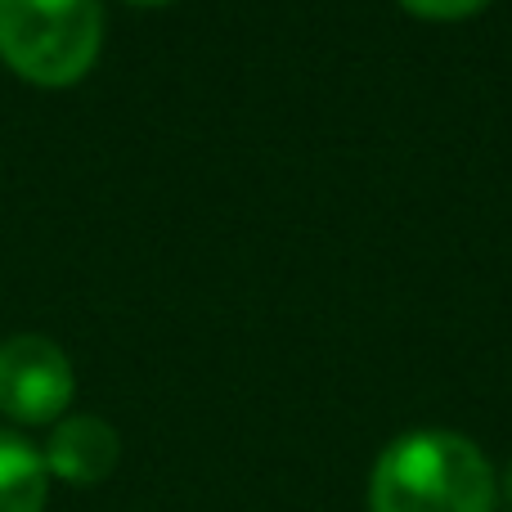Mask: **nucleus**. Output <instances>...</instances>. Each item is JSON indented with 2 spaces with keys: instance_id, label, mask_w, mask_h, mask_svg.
I'll list each match as a JSON object with an SVG mask.
<instances>
[{
  "instance_id": "7ed1b4c3",
  "label": "nucleus",
  "mask_w": 512,
  "mask_h": 512,
  "mask_svg": "<svg viewBox=\"0 0 512 512\" xmlns=\"http://www.w3.org/2000/svg\"><path fill=\"white\" fill-rule=\"evenodd\" d=\"M72 400V364L50 337L23 333L0 346V409L14 423H54Z\"/></svg>"
},
{
  "instance_id": "39448f33",
  "label": "nucleus",
  "mask_w": 512,
  "mask_h": 512,
  "mask_svg": "<svg viewBox=\"0 0 512 512\" xmlns=\"http://www.w3.org/2000/svg\"><path fill=\"white\" fill-rule=\"evenodd\" d=\"M50 490L45 454L18 432L0 427V512H41Z\"/></svg>"
},
{
  "instance_id": "f03ea898",
  "label": "nucleus",
  "mask_w": 512,
  "mask_h": 512,
  "mask_svg": "<svg viewBox=\"0 0 512 512\" xmlns=\"http://www.w3.org/2000/svg\"><path fill=\"white\" fill-rule=\"evenodd\" d=\"M99 41V0H0V54L36 86H68L86 77Z\"/></svg>"
},
{
  "instance_id": "0eeeda50",
  "label": "nucleus",
  "mask_w": 512,
  "mask_h": 512,
  "mask_svg": "<svg viewBox=\"0 0 512 512\" xmlns=\"http://www.w3.org/2000/svg\"><path fill=\"white\" fill-rule=\"evenodd\" d=\"M504 495H508V504H512V463H508V472H504Z\"/></svg>"
},
{
  "instance_id": "20e7f679",
  "label": "nucleus",
  "mask_w": 512,
  "mask_h": 512,
  "mask_svg": "<svg viewBox=\"0 0 512 512\" xmlns=\"http://www.w3.org/2000/svg\"><path fill=\"white\" fill-rule=\"evenodd\" d=\"M117 454H122V441L113 427L104 418L77 414L54 423L50 445H45V468L68 486H95L117 468Z\"/></svg>"
},
{
  "instance_id": "f257e3e1",
  "label": "nucleus",
  "mask_w": 512,
  "mask_h": 512,
  "mask_svg": "<svg viewBox=\"0 0 512 512\" xmlns=\"http://www.w3.org/2000/svg\"><path fill=\"white\" fill-rule=\"evenodd\" d=\"M495 472L459 432H409L382 450L369 477V512H490Z\"/></svg>"
},
{
  "instance_id": "423d86ee",
  "label": "nucleus",
  "mask_w": 512,
  "mask_h": 512,
  "mask_svg": "<svg viewBox=\"0 0 512 512\" xmlns=\"http://www.w3.org/2000/svg\"><path fill=\"white\" fill-rule=\"evenodd\" d=\"M400 5L414 9L418 18H468L490 0H400Z\"/></svg>"
},
{
  "instance_id": "6e6552de",
  "label": "nucleus",
  "mask_w": 512,
  "mask_h": 512,
  "mask_svg": "<svg viewBox=\"0 0 512 512\" xmlns=\"http://www.w3.org/2000/svg\"><path fill=\"white\" fill-rule=\"evenodd\" d=\"M135 5H167V0H135Z\"/></svg>"
}]
</instances>
